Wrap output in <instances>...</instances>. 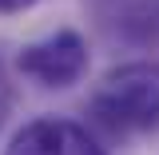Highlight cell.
<instances>
[{"label":"cell","instance_id":"obj_1","mask_svg":"<svg viewBox=\"0 0 159 155\" xmlns=\"http://www.w3.org/2000/svg\"><path fill=\"white\" fill-rule=\"evenodd\" d=\"M92 116L111 131H155L159 127V64H119L92 92Z\"/></svg>","mask_w":159,"mask_h":155},{"label":"cell","instance_id":"obj_2","mask_svg":"<svg viewBox=\"0 0 159 155\" xmlns=\"http://www.w3.org/2000/svg\"><path fill=\"white\" fill-rule=\"evenodd\" d=\"M16 68L40 88H68L88 72V44L80 40V32H56L28 44L16 56Z\"/></svg>","mask_w":159,"mask_h":155},{"label":"cell","instance_id":"obj_3","mask_svg":"<svg viewBox=\"0 0 159 155\" xmlns=\"http://www.w3.org/2000/svg\"><path fill=\"white\" fill-rule=\"evenodd\" d=\"M4 155H103V147L72 119H32Z\"/></svg>","mask_w":159,"mask_h":155},{"label":"cell","instance_id":"obj_4","mask_svg":"<svg viewBox=\"0 0 159 155\" xmlns=\"http://www.w3.org/2000/svg\"><path fill=\"white\" fill-rule=\"evenodd\" d=\"M36 0H0V16H12V12H24V8H32Z\"/></svg>","mask_w":159,"mask_h":155},{"label":"cell","instance_id":"obj_5","mask_svg":"<svg viewBox=\"0 0 159 155\" xmlns=\"http://www.w3.org/2000/svg\"><path fill=\"white\" fill-rule=\"evenodd\" d=\"M4 112H8V84H4V76H0V119H4Z\"/></svg>","mask_w":159,"mask_h":155}]
</instances>
